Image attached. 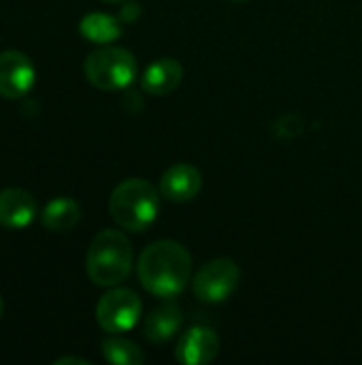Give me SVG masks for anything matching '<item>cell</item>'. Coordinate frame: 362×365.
<instances>
[{"label":"cell","mask_w":362,"mask_h":365,"mask_svg":"<svg viewBox=\"0 0 362 365\" xmlns=\"http://www.w3.org/2000/svg\"><path fill=\"white\" fill-rule=\"evenodd\" d=\"M79 218H81V207L75 199L68 197H58L49 201L41 214V220L49 231H68L79 222Z\"/></svg>","instance_id":"cell-14"},{"label":"cell","mask_w":362,"mask_h":365,"mask_svg":"<svg viewBox=\"0 0 362 365\" xmlns=\"http://www.w3.org/2000/svg\"><path fill=\"white\" fill-rule=\"evenodd\" d=\"M2 312H4V304H2V297H0V319H2Z\"/></svg>","instance_id":"cell-18"},{"label":"cell","mask_w":362,"mask_h":365,"mask_svg":"<svg viewBox=\"0 0 362 365\" xmlns=\"http://www.w3.org/2000/svg\"><path fill=\"white\" fill-rule=\"evenodd\" d=\"M230 2H243V0H230Z\"/></svg>","instance_id":"cell-20"},{"label":"cell","mask_w":362,"mask_h":365,"mask_svg":"<svg viewBox=\"0 0 362 365\" xmlns=\"http://www.w3.org/2000/svg\"><path fill=\"white\" fill-rule=\"evenodd\" d=\"M87 81L105 92L124 90L137 77V60L124 47H100L85 58Z\"/></svg>","instance_id":"cell-4"},{"label":"cell","mask_w":362,"mask_h":365,"mask_svg":"<svg viewBox=\"0 0 362 365\" xmlns=\"http://www.w3.org/2000/svg\"><path fill=\"white\" fill-rule=\"evenodd\" d=\"M68 364L90 365V361H85V359H79V357H60V359H55V361H53V365H68Z\"/></svg>","instance_id":"cell-17"},{"label":"cell","mask_w":362,"mask_h":365,"mask_svg":"<svg viewBox=\"0 0 362 365\" xmlns=\"http://www.w3.org/2000/svg\"><path fill=\"white\" fill-rule=\"evenodd\" d=\"M132 269V246L122 231H100L87 250L85 272L96 287H117Z\"/></svg>","instance_id":"cell-2"},{"label":"cell","mask_w":362,"mask_h":365,"mask_svg":"<svg viewBox=\"0 0 362 365\" xmlns=\"http://www.w3.org/2000/svg\"><path fill=\"white\" fill-rule=\"evenodd\" d=\"M34 79L36 71L26 53L17 49L0 53V94L4 98H21L32 90Z\"/></svg>","instance_id":"cell-7"},{"label":"cell","mask_w":362,"mask_h":365,"mask_svg":"<svg viewBox=\"0 0 362 365\" xmlns=\"http://www.w3.org/2000/svg\"><path fill=\"white\" fill-rule=\"evenodd\" d=\"M36 201L23 188L0 190V227L4 229H26L36 216Z\"/></svg>","instance_id":"cell-10"},{"label":"cell","mask_w":362,"mask_h":365,"mask_svg":"<svg viewBox=\"0 0 362 365\" xmlns=\"http://www.w3.org/2000/svg\"><path fill=\"white\" fill-rule=\"evenodd\" d=\"M220 353L218 336L207 327H190L175 349V359L183 365L211 364Z\"/></svg>","instance_id":"cell-8"},{"label":"cell","mask_w":362,"mask_h":365,"mask_svg":"<svg viewBox=\"0 0 362 365\" xmlns=\"http://www.w3.org/2000/svg\"><path fill=\"white\" fill-rule=\"evenodd\" d=\"M107 2H126V0H107Z\"/></svg>","instance_id":"cell-19"},{"label":"cell","mask_w":362,"mask_h":365,"mask_svg":"<svg viewBox=\"0 0 362 365\" xmlns=\"http://www.w3.org/2000/svg\"><path fill=\"white\" fill-rule=\"evenodd\" d=\"M301 128H303V122H301L299 115H284V118L277 122L275 133H277L280 137H297V135L301 133Z\"/></svg>","instance_id":"cell-16"},{"label":"cell","mask_w":362,"mask_h":365,"mask_svg":"<svg viewBox=\"0 0 362 365\" xmlns=\"http://www.w3.org/2000/svg\"><path fill=\"white\" fill-rule=\"evenodd\" d=\"M79 32L96 45H109L115 38L122 36V24L117 17L107 15V13H87L81 24H79Z\"/></svg>","instance_id":"cell-13"},{"label":"cell","mask_w":362,"mask_h":365,"mask_svg":"<svg viewBox=\"0 0 362 365\" xmlns=\"http://www.w3.org/2000/svg\"><path fill=\"white\" fill-rule=\"evenodd\" d=\"M181 323H183L181 308L177 304H164V306L151 310V314L145 319L143 334L149 342L164 344L181 329Z\"/></svg>","instance_id":"cell-12"},{"label":"cell","mask_w":362,"mask_h":365,"mask_svg":"<svg viewBox=\"0 0 362 365\" xmlns=\"http://www.w3.org/2000/svg\"><path fill=\"white\" fill-rule=\"evenodd\" d=\"M137 274L147 293L156 297H175L190 282L192 257L179 242L160 240L141 252Z\"/></svg>","instance_id":"cell-1"},{"label":"cell","mask_w":362,"mask_h":365,"mask_svg":"<svg viewBox=\"0 0 362 365\" xmlns=\"http://www.w3.org/2000/svg\"><path fill=\"white\" fill-rule=\"evenodd\" d=\"M141 299L130 289H111L96 306V321L107 334L130 331L141 319Z\"/></svg>","instance_id":"cell-6"},{"label":"cell","mask_w":362,"mask_h":365,"mask_svg":"<svg viewBox=\"0 0 362 365\" xmlns=\"http://www.w3.org/2000/svg\"><path fill=\"white\" fill-rule=\"evenodd\" d=\"M181 77H183V68L175 58H160L145 68L141 77V88L147 94L164 96L177 90V86L181 83Z\"/></svg>","instance_id":"cell-11"},{"label":"cell","mask_w":362,"mask_h":365,"mask_svg":"<svg viewBox=\"0 0 362 365\" xmlns=\"http://www.w3.org/2000/svg\"><path fill=\"white\" fill-rule=\"evenodd\" d=\"M239 278L241 272L233 259H213L198 269L192 280V291L205 304H222L235 293Z\"/></svg>","instance_id":"cell-5"},{"label":"cell","mask_w":362,"mask_h":365,"mask_svg":"<svg viewBox=\"0 0 362 365\" xmlns=\"http://www.w3.org/2000/svg\"><path fill=\"white\" fill-rule=\"evenodd\" d=\"M102 355L113 365H141L145 361L143 351L126 338H107L102 342Z\"/></svg>","instance_id":"cell-15"},{"label":"cell","mask_w":362,"mask_h":365,"mask_svg":"<svg viewBox=\"0 0 362 365\" xmlns=\"http://www.w3.org/2000/svg\"><path fill=\"white\" fill-rule=\"evenodd\" d=\"M203 188L201 171L192 165L179 163L164 171L160 178V195L173 203H186L192 201Z\"/></svg>","instance_id":"cell-9"},{"label":"cell","mask_w":362,"mask_h":365,"mask_svg":"<svg viewBox=\"0 0 362 365\" xmlns=\"http://www.w3.org/2000/svg\"><path fill=\"white\" fill-rule=\"evenodd\" d=\"M158 207L160 199L156 188L147 180L139 178L126 180L119 186H115L109 199V212L113 220L122 229L132 233L149 229L158 218Z\"/></svg>","instance_id":"cell-3"}]
</instances>
